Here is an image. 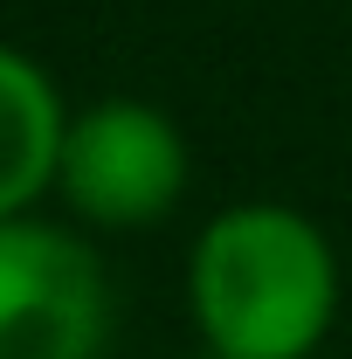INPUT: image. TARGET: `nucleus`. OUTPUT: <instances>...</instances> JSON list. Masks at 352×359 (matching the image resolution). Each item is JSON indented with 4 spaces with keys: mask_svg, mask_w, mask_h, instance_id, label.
<instances>
[{
    "mask_svg": "<svg viewBox=\"0 0 352 359\" xmlns=\"http://www.w3.org/2000/svg\"><path fill=\"white\" fill-rule=\"evenodd\" d=\"M187 311L221 359H311L339 325V249L304 208L235 201L187 249Z\"/></svg>",
    "mask_w": 352,
    "mask_h": 359,
    "instance_id": "f257e3e1",
    "label": "nucleus"
},
{
    "mask_svg": "<svg viewBox=\"0 0 352 359\" xmlns=\"http://www.w3.org/2000/svg\"><path fill=\"white\" fill-rule=\"evenodd\" d=\"M194 152L180 125L145 97H97L69 111L55 194L90 228H152L180 208Z\"/></svg>",
    "mask_w": 352,
    "mask_h": 359,
    "instance_id": "f03ea898",
    "label": "nucleus"
},
{
    "mask_svg": "<svg viewBox=\"0 0 352 359\" xmlns=\"http://www.w3.org/2000/svg\"><path fill=\"white\" fill-rule=\"evenodd\" d=\"M111 283L76 228L0 222V359H104Z\"/></svg>",
    "mask_w": 352,
    "mask_h": 359,
    "instance_id": "7ed1b4c3",
    "label": "nucleus"
},
{
    "mask_svg": "<svg viewBox=\"0 0 352 359\" xmlns=\"http://www.w3.org/2000/svg\"><path fill=\"white\" fill-rule=\"evenodd\" d=\"M62 90L35 55L0 42V222L35 215V201L55 194V166H62Z\"/></svg>",
    "mask_w": 352,
    "mask_h": 359,
    "instance_id": "20e7f679",
    "label": "nucleus"
},
{
    "mask_svg": "<svg viewBox=\"0 0 352 359\" xmlns=\"http://www.w3.org/2000/svg\"><path fill=\"white\" fill-rule=\"evenodd\" d=\"M187 359H221V353H208V346H201V353H187Z\"/></svg>",
    "mask_w": 352,
    "mask_h": 359,
    "instance_id": "39448f33",
    "label": "nucleus"
}]
</instances>
